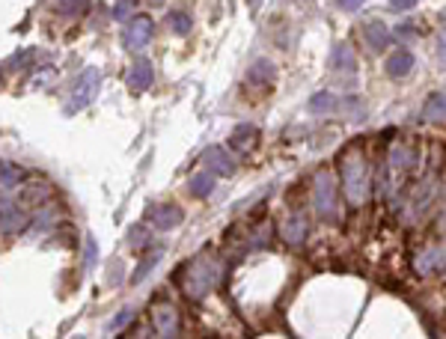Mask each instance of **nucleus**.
Listing matches in <instances>:
<instances>
[{
  "label": "nucleus",
  "mask_w": 446,
  "mask_h": 339,
  "mask_svg": "<svg viewBox=\"0 0 446 339\" xmlns=\"http://www.w3.org/2000/svg\"><path fill=\"white\" fill-rule=\"evenodd\" d=\"M339 173H342V188L348 194L354 205H360L369 194V179H366V158L360 146H348L339 158Z\"/></svg>",
  "instance_id": "nucleus-1"
},
{
  "label": "nucleus",
  "mask_w": 446,
  "mask_h": 339,
  "mask_svg": "<svg viewBox=\"0 0 446 339\" xmlns=\"http://www.w3.org/2000/svg\"><path fill=\"white\" fill-rule=\"evenodd\" d=\"M217 283V262L211 259V256H197L191 265L185 268V283H182V289L187 298H206V294L211 292V286Z\"/></svg>",
  "instance_id": "nucleus-2"
},
{
  "label": "nucleus",
  "mask_w": 446,
  "mask_h": 339,
  "mask_svg": "<svg viewBox=\"0 0 446 339\" xmlns=\"http://www.w3.org/2000/svg\"><path fill=\"white\" fill-rule=\"evenodd\" d=\"M312 203H316V212L325 217V221H337V188H333V179H330L328 170H318L316 173Z\"/></svg>",
  "instance_id": "nucleus-3"
},
{
  "label": "nucleus",
  "mask_w": 446,
  "mask_h": 339,
  "mask_svg": "<svg viewBox=\"0 0 446 339\" xmlns=\"http://www.w3.org/2000/svg\"><path fill=\"white\" fill-rule=\"evenodd\" d=\"M95 90H98V72L95 69H86L81 78H77V84H75L72 98H69V104H66V113H75V111H81V107H86L89 102H93Z\"/></svg>",
  "instance_id": "nucleus-4"
},
{
  "label": "nucleus",
  "mask_w": 446,
  "mask_h": 339,
  "mask_svg": "<svg viewBox=\"0 0 446 339\" xmlns=\"http://www.w3.org/2000/svg\"><path fill=\"white\" fill-rule=\"evenodd\" d=\"M152 33H155L152 18H146V15L131 18V24H128V30H125V45H128V48H146L149 39H152Z\"/></svg>",
  "instance_id": "nucleus-5"
},
{
  "label": "nucleus",
  "mask_w": 446,
  "mask_h": 339,
  "mask_svg": "<svg viewBox=\"0 0 446 339\" xmlns=\"http://www.w3.org/2000/svg\"><path fill=\"white\" fill-rule=\"evenodd\" d=\"M203 164L208 173H215V176H232V170H236V164H232L229 152L220 149V146H208L203 152Z\"/></svg>",
  "instance_id": "nucleus-6"
},
{
  "label": "nucleus",
  "mask_w": 446,
  "mask_h": 339,
  "mask_svg": "<svg viewBox=\"0 0 446 339\" xmlns=\"http://www.w3.org/2000/svg\"><path fill=\"white\" fill-rule=\"evenodd\" d=\"M152 322H155V331H158L161 336H176L178 333V315L170 303H155Z\"/></svg>",
  "instance_id": "nucleus-7"
},
{
  "label": "nucleus",
  "mask_w": 446,
  "mask_h": 339,
  "mask_svg": "<svg viewBox=\"0 0 446 339\" xmlns=\"http://www.w3.org/2000/svg\"><path fill=\"white\" fill-rule=\"evenodd\" d=\"M256 140H259V128L250 125V123H244V125H238L236 131H232L229 146L236 149V152H241V155H247V152L256 146Z\"/></svg>",
  "instance_id": "nucleus-8"
},
{
  "label": "nucleus",
  "mask_w": 446,
  "mask_h": 339,
  "mask_svg": "<svg viewBox=\"0 0 446 339\" xmlns=\"http://www.w3.org/2000/svg\"><path fill=\"white\" fill-rule=\"evenodd\" d=\"M330 69L333 72H339V74H354L357 72V57H354V51L348 45H333L330 51Z\"/></svg>",
  "instance_id": "nucleus-9"
},
{
  "label": "nucleus",
  "mask_w": 446,
  "mask_h": 339,
  "mask_svg": "<svg viewBox=\"0 0 446 339\" xmlns=\"http://www.w3.org/2000/svg\"><path fill=\"white\" fill-rule=\"evenodd\" d=\"M414 54H410L408 48H401V51H396V54H390V60H387V74L390 78H408L410 74V69H414Z\"/></svg>",
  "instance_id": "nucleus-10"
},
{
  "label": "nucleus",
  "mask_w": 446,
  "mask_h": 339,
  "mask_svg": "<svg viewBox=\"0 0 446 339\" xmlns=\"http://www.w3.org/2000/svg\"><path fill=\"white\" fill-rule=\"evenodd\" d=\"M363 36H366V42H369L372 51H384L390 45V30H387L384 21H378V18L366 21V24H363Z\"/></svg>",
  "instance_id": "nucleus-11"
},
{
  "label": "nucleus",
  "mask_w": 446,
  "mask_h": 339,
  "mask_svg": "<svg viewBox=\"0 0 446 339\" xmlns=\"http://www.w3.org/2000/svg\"><path fill=\"white\" fill-rule=\"evenodd\" d=\"M152 78H155L152 63L137 60V63L131 65V72H128V86H131L134 93H143V90H149V86H152Z\"/></svg>",
  "instance_id": "nucleus-12"
},
{
  "label": "nucleus",
  "mask_w": 446,
  "mask_h": 339,
  "mask_svg": "<svg viewBox=\"0 0 446 339\" xmlns=\"http://www.w3.org/2000/svg\"><path fill=\"white\" fill-rule=\"evenodd\" d=\"M307 229H309V223H307V217L304 214H292L289 221L283 223V229H280V235L286 238L289 244H300L307 238Z\"/></svg>",
  "instance_id": "nucleus-13"
},
{
  "label": "nucleus",
  "mask_w": 446,
  "mask_h": 339,
  "mask_svg": "<svg viewBox=\"0 0 446 339\" xmlns=\"http://www.w3.org/2000/svg\"><path fill=\"white\" fill-rule=\"evenodd\" d=\"M250 84L253 86H271L274 84V78H277V69H274V63L271 60H256L253 65H250Z\"/></svg>",
  "instance_id": "nucleus-14"
},
{
  "label": "nucleus",
  "mask_w": 446,
  "mask_h": 339,
  "mask_svg": "<svg viewBox=\"0 0 446 339\" xmlns=\"http://www.w3.org/2000/svg\"><path fill=\"white\" fill-rule=\"evenodd\" d=\"M422 116L429 123H446V93H431L422 104Z\"/></svg>",
  "instance_id": "nucleus-15"
},
{
  "label": "nucleus",
  "mask_w": 446,
  "mask_h": 339,
  "mask_svg": "<svg viewBox=\"0 0 446 339\" xmlns=\"http://www.w3.org/2000/svg\"><path fill=\"white\" fill-rule=\"evenodd\" d=\"M182 212L176 209V205H161V209H155L152 212V221H155V226L161 229V232H167V229H176L178 223H182Z\"/></svg>",
  "instance_id": "nucleus-16"
},
{
  "label": "nucleus",
  "mask_w": 446,
  "mask_h": 339,
  "mask_svg": "<svg viewBox=\"0 0 446 339\" xmlns=\"http://www.w3.org/2000/svg\"><path fill=\"white\" fill-rule=\"evenodd\" d=\"M309 111L312 113H333V111H339V98L333 93H316L309 98Z\"/></svg>",
  "instance_id": "nucleus-17"
},
{
  "label": "nucleus",
  "mask_w": 446,
  "mask_h": 339,
  "mask_svg": "<svg viewBox=\"0 0 446 339\" xmlns=\"http://www.w3.org/2000/svg\"><path fill=\"white\" fill-rule=\"evenodd\" d=\"M187 188H191V194L194 196H208L211 191H215V179H211V173L206 170V173H197V176H191V182H187Z\"/></svg>",
  "instance_id": "nucleus-18"
},
{
  "label": "nucleus",
  "mask_w": 446,
  "mask_h": 339,
  "mask_svg": "<svg viewBox=\"0 0 446 339\" xmlns=\"http://www.w3.org/2000/svg\"><path fill=\"white\" fill-rule=\"evenodd\" d=\"M167 21H170V30L178 33V36L191 30V15H187V13H170V15H167Z\"/></svg>",
  "instance_id": "nucleus-19"
},
{
  "label": "nucleus",
  "mask_w": 446,
  "mask_h": 339,
  "mask_svg": "<svg viewBox=\"0 0 446 339\" xmlns=\"http://www.w3.org/2000/svg\"><path fill=\"white\" fill-rule=\"evenodd\" d=\"M18 176L21 173L15 167H3V164H0V188H13V184H18Z\"/></svg>",
  "instance_id": "nucleus-20"
},
{
  "label": "nucleus",
  "mask_w": 446,
  "mask_h": 339,
  "mask_svg": "<svg viewBox=\"0 0 446 339\" xmlns=\"http://www.w3.org/2000/svg\"><path fill=\"white\" fill-rule=\"evenodd\" d=\"M86 6H89L86 0H60V9H63L66 15H81Z\"/></svg>",
  "instance_id": "nucleus-21"
},
{
  "label": "nucleus",
  "mask_w": 446,
  "mask_h": 339,
  "mask_svg": "<svg viewBox=\"0 0 446 339\" xmlns=\"http://www.w3.org/2000/svg\"><path fill=\"white\" fill-rule=\"evenodd\" d=\"M417 33H420V30H417L414 24H410V21H405V24H399V27H396V39H399V42H410V39L417 36Z\"/></svg>",
  "instance_id": "nucleus-22"
},
{
  "label": "nucleus",
  "mask_w": 446,
  "mask_h": 339,
  "mask_svg": "<svg viewBox=\"0 0 446 339\" xmlns=\"http://www.w3.org/2000/svg\"><path fill=\"white\" fill-rule=\"evenodd\" d=\"M131 9H134V0H119L116 9H114V18H116V21H125Z\"/></svg>",
  "instance_id": "nucleus-23"
},
{
  "label": "nucleus",
  "mask_w": 446,
  "mask_h": 339,
  "mask_svg": "<svg viewBox=\"0 0 446 339\" xmlns=\"http://www.w3.org/2000/svg\"><path fill=\"white\" fill-rule=\"evenodd\" d=\"M131 319H134V310H125V313H119L116 319L110 322V331H119V327H122V324H128Z\"/></svg>",
  "instance_id": "nucleus-24"
},
{
  "label": "nucleus",
  "mask_w": 446,
  "mask_h": 339,
  "mask_svg": "<svg viewBox=\"0 0 446 339\" xmlns=\"http://www.w3.org/2000/svg\"><path fill=\"white\" fill-rule=\"evenodd\" d=\"M155 262H158V253L146 256V262H143V265H140V271H137V274H134V280H143V277H146V274H149V268L155 265Z\"/></svg>",
  "instance_id": "nucleus-25"
},
{
  "label": "nucleus",
  "mask_w": 446,
  "mask_h": 339,
  "mask_svg": "<svg viewBox=\"0 0 446 339\" xmlns=\"http://www.w3.org/2000/svg\"><path fill=\"white\" fill-rule=\"evenodd\" d=\"M337 6L345 9V13H357L363 6V0H337Z\"/></svg>",
  "instance_id": "nucleus-26"
},
{
  "label": "nucleus",
  "mask_w": 446,
  "mask_h": 339,
  "mask_svg": "<svg viewBox=\"0 0 446 339\" xmlns=\"http://www.w3.org/2000/svg\"><path fill=\"white\" fill-rule=\"evenodd\" d=\"M390 6L399 9V13H405V9H414L417 0H390Z\"/></svg>",
  "instance_id": "nucleus-27"
},
{
  "label": "nucleus",
  "mask_w": 446,
  "mask_h": 339,
  "mask_svg": "<svg viewBox=\"0 0 446 339\" xmlns=\"http://www.w3.org/2000/svg\"><path fill=\"white\" fill-rule=\"evenodd\" d=\"M95 265V242H89L86 244V268H93Z\"/></svg>",
  "instance_id": "nucleus-28"
},
{
  "label": "nucleus",
  "mask_w": 446,
  "mask_h": 339,
  "mask_svg": "<svg viewBox=\"0 0 446 339\" xmlns=\"http://www.w3.org/2000/svg\"><path fill=\"white\" fill-rule=\"evenodd\" d=\"M438 57H440V63H443V69H446V36L440 39V45H438Z\"/></svg>",
  "instance_id": "nucleus-29"
},
{
  "label": "nucleus",
  "mask_w": 446,
  "mask_h": 339,
  "mask_svg": "<svg viewBox=\"0 0 446 339\" xmlns=\"http://www.w3.org/2000/svg\"><path fill=\"white\" fill-rule=\"evenodd\" d=\"M250 3H253V6H259V3H262V0H250Z\"/></svg>",
  "instance_id": "nucleus-30"
}]
</instances>
